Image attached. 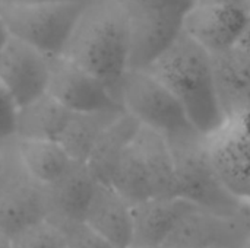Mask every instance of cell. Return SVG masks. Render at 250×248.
Here are the masks:
<instances>
[{
  "mask_svg": "<svg viewBox=\"0 0 250 248\" xmlns=\"http://www.w3.org/2000/svg\"><path fill=\"white\" fill-rule=\"evenodd\" d=\"M117 99L142 126L166 137L195 129L177 98L146 69L126 72Z\"/></svg>",
  "mask_w": 250,
  "mask_h": 248,
  "instance_id": "5b68a950",
  "label": "cell"
},
{
  "mask_svg": "<svg viewBox=\"0 0 250 248\" xmlns=\"http://www.w3.org/2000/svg\"><path fill=\"white\" fill-rule=\"evenodd\" d=\"M51 58L29 44L7 37L0 48V82L19 107L47 92Z\"/></svg>",
  "mask_w": 250,
  "mask_h": 248,
  "instance_id": "8fae6325",
  "label": "cell"
},
{
  "mask_svg": "<svg viewBox=\"0 0 250 248\" xmlns=\"http://www.w3.org/2000/svg\"><path fill=\"white\" fill-rule=\"evenodd\" d=\"M212 164L227 190L250 205V110L226 115L205 134Z\"/></svg>",
  "mask_w": 250,
  "mask_h": 248,
  "instance_id": "8992f818",
  "label": "cell"
},
{
  "mask_svg": "<svg viewBox=\"0 0 250 248\" xmlns=\"http://www.w3.org/2000/svg\"><path fill=\"white\" fill-rule=\"evenodd\" d=\"M0 248H13L12 247V240L3 234H0Z\"/></svg>",
  "mask_w": 250,
  "mask_h": 248,
  "instance_id": "4dcf8cb0",
  "label": "cell"
},
{
  "mask_svg": "<svg viewBox=\"0 0 250 248\" xmlns=\"http://www.w3.org/2000/svg\"><path fill=\"white\" fill-rule=\"evenodd\" d=\"M83 222L117 248L133 243L132 206L110 184L98 183Z\"/></svg>",
  "mask_w": 250,
  "mask_h": 248,
  "instance_id": "5bb4252c",
  "label": "cell"
},
{
  "mask_svg": "<svg viewBox=\"0 0 250 248\" xmlns=\"http://www.w3.org/2000/svg\"><path fill=\"white\" fill-rule=\"evenodd\" d=\"M245 7L248 9V12H249V16H250V0H245Z\"/></svg>",
  "mask_w": 250,
  "mask_h": 248,
  "instance_id": "d6a6232c",
  "label": "cell"
},
{
  "mask_svg": "<svg viewBox=\"0 0 250 248\" xmlns=\"http://www.w3.org/2000/svg\"><path fill=\"white\" fill-rule=\"evenodd\" d=\"M130 45V18L120 0H88L62 56L105 82L117 99Z\"/></svg>",
  "mask_w": 250,
  "mask_h": 248,
  "instance_id": "6da1fadb",
  "label": "cell"
},
{
  "mask_svg": "<svg viewBox=\"0 0 250 248\" xmlns=\"http://www.w3.org/2000/svg\"><path fill=\"white\" fill-rule=\"evenodd\" d=\"M7 143H0V178L3 177V172L6 170V162H7Z\"/></svg>",
  "mask_w": 250,
  "mask_h": 248,
  "instance_id": "4316f807",
  "label": "cell"
},
{
  "mask_svg": "<svg viewBox=\"0 0 250 248\" xmlns=\"http://www.w3.org/2000/svg\"><path fill=\"white\" fill-rule=\"evenodd\" d=\"M13 248H67V241L62 229L44 219L12 238Z\"/></svg>",
  "mask_w": 250,
  "mask_h": 248,
  "instance_id": "603a6c76",
  "label": "cell"
},
{
  "mask_svg": "<svg viewBox=\"0 0 250 248\" xmlns=\"http://www.w3.org/2000/svg\"><path fill=\"white\" fill-rule=\"evenodd\" d=\"M250 234V205L234 215L190 212L166 241V248H242Z\"/></svg>",
  "mask_w": 250,
  "mask_h": 248,
  "instance_id": "ba28073f",
  "label": "cell"
},
{
  "mask_svg": "<svg viewBox=\"0 0 250 248\" xmlns=\"http://www.w3.org/2000/svg\"><path fill=\"white\" fill-rule=\"evenodd\" d=\"M215 88L224 117L250 110V57L239 48L211 54Z\"/></svg>",
  "mask_w": 250,
  "mask_h": 248,
  "instance_id": "9a60e30c",
  "label": "cell"
},
{
  "mask_svg": "<svg viewBox=\"0 0 250 248\" xmlns=\"http://www.w3.org/2000/svg\"><path fill=\"white\" fill-rule=\"evenodd\" d=\"M3 3H42V1H70V0H0Z\"/></svg>",
  "mask_w": 250,
  "mask_h": 248,
  "instance_id": "f1b7e54d",
  "label": "cell"
},
{
  "mask_svg": "<svg viewBox=\"0 0 250 248\" xmlns=\"http://www.w3.org/2000/svg\"><path fill=\"white\" fill-rule=\"evenodd\" d=\"M195 3H199V4H231V3L245 4V0H195Z\"/></svg>",
  "mask_w": 250,
  "mask_h": 248,
  "instance_id": "83f0119b",
  "label": "cell"
},
{
  "mask_svg": "<svg viewBox=\"0 0 250 248\" xmlns=\"http://www.w3.org/2000/svg\"><path fill=\"white\" fill-rule=\"evenodd\" d=\"M88 0L3 3L0 19L15 37L48 57L62 56Z\"/></svg>",
  "mask_w": 250,
  "mask_h": 248,
  "instance_id": "277c9868",
  "label": "cell"
},
{
  "mask_svg": "<svg viewBox=\"0 0 250 248\" xmlns=\"http://www.w3.org/2000/svg\"><path fill=\"white\" fill-rule=\"evenodd\" d=\"M66 237L67 246L70 248H117L88 227L85 222H69L56 224Z\"/></svg>",
  "mask_w": 250,
  "mask_h": 248,
  "instance_id": "cb8c5ba5",
  "label": "cell"
},
{
  "mask_svg": "<svg viewBox=\"0 0 250 248\" xmlns=\"http://www.w3.org/2000/svg\"><path fill=\"white\" fill-rule=\"evenodd\" d=\"M123 107L73 113L59 142L76 162H86L101 134L125 113Z\"/></svg>",
  "mask_w": 250,
  "mask_h": 248,
  "instance_id": "ffe728a7",
  "label": "cell"
},
{
  "mask_svg": "<svg viewBox=\"0 0 250 248\" xmlns=\"http://www.w3.org/2000/svg\"><path fill=\"white\" fill-rule=\"evenodd\" d=\"M132 20L185 19L195 0H120Z\"/></svg>",
  "mask_w": 250,
  "mask_h": 248,
  "instance_id": "7402d4cb",
  "label": "cell"
},
{
  "mask_svg": "<svg viewBox=\"0 0 250 248\" xmlns=\"http://www.w3.org/2000/svg\"><path fill=\"white\" fill-rule=\"evenodd\" d=\"M48 218L44 187L22 168L13 140L7 146V162L0 178V234L13 238L26 228Z\"/></svg>",
  "mask_w": 250,
  "mask_h": 248,
  "instance_id": "52a82bcc",
  "label": "cell"
},
{
  "mask_svg": "<svg viewBox=\"0 0 250 248\" xmlns=\"http://www.w3.org/2000/svg\"><path fill=\"white\" fill-rule=\"evenodd\" d=\"M249 22L245 4L195 3L185 15L183 31L209 54H218L239 44Z\"/></svg>",
  "mask_w": 250,
  "mask_h": 248,
  "instance_id": "30bf717a",
  "label": "cell"
},
{
  "mask_svg": "<svg viewBox=\"0 0 250 248\" xmlns=\"http://www.w3.org/2000/svg\"><path fill=\"white\" fill-rule=\"evenodd\" d=\"M13 148L25 172L41 187L56 183L75 162L57 140L13 139Z\"/></svg>",
  "mask_w": 250,
  "mask_h": 248,
  "instance_id": "2e32d148",
  "label": "cell"
},
{
  "mask_svg": "<svg viewBox=\"0 0 250 248\" xmlns=\"http://www.w3.org/2000/svg\"><path fill=\"white\" fill-rule=\"evenodd\" d=\"M146 70L177 98L199 133L208 134L223 123L212 57L183 29Z\"/></svg>",
  "mask_w": 250,
  "mask_h": 248,
  "instance_id": "7a4b0ae2",
  "label": "cell"
},
{
  "mask_svg": "<svg viewBox=\"0 0 250 248\" xmlns=\"http://www.w3.org/2000/svg\"><path fill=\"white\" fill-rule=\"evenodd\" d=\"M242 248H250V234H249V237H248V240L245 241V244H243V247Z\"/></svg>",
  "mask_w": 250,
  "mask_h": 248,
  "instance_id": "1f68e13d",
  "label": "cell"
},
{
  "mask_svg": "<svg viewBox=\"0 0 250 248\" xmlns=\"http://www.w3.org/2000/svg\"><path fill=\"white\" fill-rule=\"evenodd\" d=\"M167 140L174 159L180 197L220 215H234L246 206L223 184L209 156L205 134L192 129L168 136Z\"/></svg>",
  "mask_w": 250,
  "mask_h": 248,
  "instance_id": "3957f363",
  "label": "cell"
},
{
  "mask_svg": "<svg viewBox=\"0 0 250 248\" xmlns=\"http://www.w3.org/2000/svg\"><path fill=\"white\" fill-rule=\"evenodd\" d=\"M110 186L130 205L135 206L152 197L149 175L136 145L132 142L123 152Z\"/></svg>",
  "mask_w": 250,
  "mask_h": 248,
  "instance_id": "44dd1931",
  "label": "cell"
},
{
  "mask_svg": "<svg viewBox=\"0 0 250 248\" xmlns=\"http://www.w3.org/2000/svg\"><path fill=\"white\" fill-rule=\"evenodd\" d=\"M67 248H70V247H69V246H67Z\"/></svg>",
  "mask_w": 250,
  "mask_h": 248,
  "instance_id": "e575fe53",
  "label": "cell"
},
{
  "mask_svg": "<svg viewBox=\"0 0 250 248\" xmlns=\"http://www.w3.org/2000/svg\"><path fill=\"white\" fill-rule=\"evenodd\" d=\"M47 92L72 113L123 107L105 82L64 56L51 58Z\"/></svg>",
  "mask_w": 250,
  "mask_h": 248,
  "instance_id": "9c48e42d",
  "label": "cell"
},
{
  "mask_svg": "<svg viewBox=\"0 0 250 248\" xmlns=\"http://www.w3.org/2000/svg\"><path fill=\"white\" fill-rule=\"evenodd\" d=\"M129 248H166L164 246L163 247H138V246H130Z\"/></svg>",
  "mask_w": 250,
  "mask_h": 248,
  "instance_id": "836d02e7",
  "label": "cell"
},
{
  "mask_svg": "<svg viewBox=\"0 0 250 248\" xmlns=\"http://www.w3.org/2000/svg\"><path fill=\"white\" fill-rule=\"evenodd\" d=\"M139 127L141 123L125 111L101 134L86 161V165L100 183L110 184L123 152L133 142Z\"/></svg>",
  "mask_w": 250,
  "mask_h": 248,
  "instance_id": "d6986e66",
  "label": "cell"
},
{
  "mask_svg": "<svg viewBox=\"0 0 250 248\" xmlns=\"http://www.w3.org/2000/svg\"><path fill=\"white\" fill-rule=\"evenodd\" d=\"M133 143L139 149L145 162L152 197H176L177 177L171 148L164 134L141 124Z\"/></svg>",
  "mask_w": 250,
  "mask_h": 248,
  "instance_id": "ac0fdd59",
  "label": "cell"
},
{
  "mask_svg": "<svg viewBox=\"0 0 250 248\" xmlns=\"http://www.w3.org/2000/svg\"><path fill=\"white\" fill-rule=\"evenodd\" d=\"M236 48H239L243 54H246L248 57H250V22L243 34V37L240 38L239 44L236 45Z\"/></svg>",
  "mask_w": 250,
  "mask_h": 248,
  "instance_id": "484cf974",
  "label": "cell"
},
{
  "mask_svg": "<svg viewBox=\"0 0 250 248\" xmlns=\"http://www.w3.org/2000/svg\"><path fill=\"white\" fill-rule=\"evenodd\" d=\"M7 37H9V34H7V31H6V28H4V25H3V22L0 19V48L4 44V41L7 39Z\"/></svg>",
  "mask_w": 250,
  "mask_h": 248,
  "instance_id": "f546056e",
  "label": "cell"
},
{
  "mask_svg": "<svg viewBox=\"0 0 250 248\" xmlns=\"http://www.w3.org/2000/svg\"><path fill=\"white\" fill-rule=\"evenodd\" d=\"M19 104L0 82V143H7L16 136Z\"/></svg>",
  "mask_w": 250,
  "mask_h": 248,
  "instance_id": "d4e9b609",
  "label": "cell"
},
{
  "mask_svg": "<svg viewBox=\"0 0 250 248\" xmlns=\"http://www.w3.org/2000/svg\"><path fill=\"white\" fill-rule=\"evenodd\" d=\"M195 209L192 202L176 197H151L132 206L133 243L138 247H163L177 225Z\"/></svg>",
  "mask_w": 250,
  "mask_h": 248,
  "instance_id": "4fadbf2b",
  "label": "cell"
},
{
  "mask_svg": "<svg viewBox=\"0 0 250 248\" xmlns=\"http://www.w3.org/2000/svg\"><path fill=\"white\" fill-rule=\"evenodd\" d=\"M72 114L69 108L45 92L19 107L15 139L59 142Z\"/></svg>",
  "mask_w": 250,
  "mask_h": 248,
  "instance_id": "e0dca14e",
  "label": "cell"
},
{
  "mask_svg": "<svg viewBox=\"0 0 250 248\" xmlns=\"http://www.w3.org/2000/svg\"><path fill=\"white\" fill-rule=\"evenodd\" d=\"M98 183L86 162L75 161L62 178L44 187L47 219L54 224L83 222Z\"/></svg>",
  "mask_w": 250,
  "mask_h": 248,
  "instance_id": "7c38bea8",
  "label": "cell"
}]
</instances>
